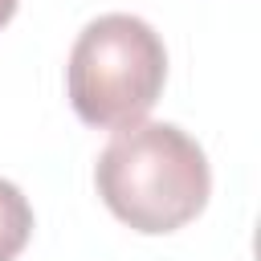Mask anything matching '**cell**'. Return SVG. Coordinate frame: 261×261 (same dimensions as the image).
<instances>
[{
    "label": "cell",
    "instance_id": "cell-1",
    "mask_svg": "<svg viewBox=\"0 0 261 261\" xmlns=\"http://www.w3.org/2000/svg\"><path fill=\"white\" fill-rule=\"evenodd\" d=\"M94 184L126 228L159 237L204 212L212 171L204 147L175 122H135L102 147Z\"/></svg>",
    "mask_w": 261,
    "mask_h": 261
},
{
    "label": "cell",
    "instance_id": "cell-2",
    "mask_svg": "<svg viewBox=\"0 0 261 261\" xmlns=\"http://www.w3.org/2000/svg\"><path fill=\"white\" fill-rule=\"evenodd\" d=\"M167 82L163 37L130 12H106L90 20L65 65L69 106L86 126L122 130L147 118Z\"/></svg>",
    "mask_w": 261,
    "mask_h": 261
},
{
    "label": "cell",
    "instance_id": "cell-3",
    "mask_svg": "<svg viewBox=\"0 0 261 261\" xmlns=\"http://www.w3.org/2000/svg\"><path fill=\"white\" fill-rule=\"evenodd\" d=\"M33 237V208L24 192L0 179V261H16Z\"/></svg>",
    "mask_w": 261,
    "mask_h": 261
},
{
    "label": "cell",
    "instance_id": "cell-4",
    "mask_svg": "<svg viewBox=\"0 0 261 261\" xmlns=\"http://www.w3.org/2000/svg\"><path fill=\"white\" fill-rule=\"evenodd\" d=\"M16 4H20V0H0V29H4L8 20H12V12H16Z\"/></svg>",
    "mask_w": 261,
    "mask_h": 261
}]
</instances>
